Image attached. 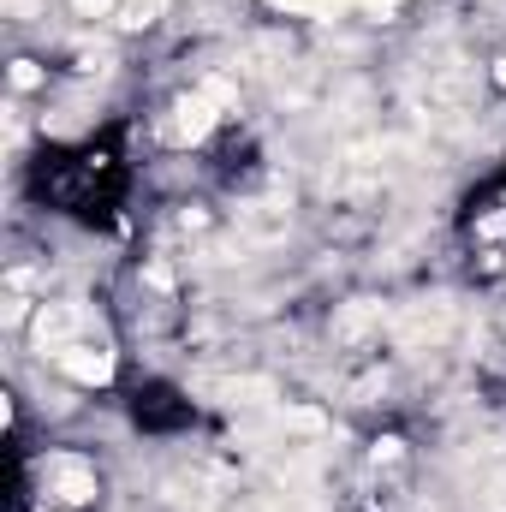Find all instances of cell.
Listing matches in <instances>:
<instances>
[{
    "mask_svg": "<svg viewBox=\"0 0 506 512\" xmlns=\"http://www.w3.org/2000/svg\"><path fill=\"white\" fill-rule=\"evenodd\" d=\"M215 108H221V102H215L209 90L185 96V102L173 108V126H167V137H173V143H203V137H209V126H215Z\"/></svg>",
    "mask_w": 506,
    "mask_h": 512,
    "instance_id": "obj_1",
    "label": "cell"
},
{
    "mask_svg": "<svg viewBox=\"0 0 506 512\" xmlns=\"http://www.w3.org/2000/svg\"><path fill=\"white\" fill-rule=\"evenodd\" d=\"M54 364H60L72 382H84V387H96V382H108V376H114V358H108L102 346H60V352H54Z\"/></svg>",
    "mask_w": 506,
    "mask_h": 512,
    "instance_id": "obj_2",
    "label": "cell"
},
{
    "mask_svg": "<svg viewBox=\"0 0 506 512\" xmlns=\"http://www.w3.org/2000/svg\"><path fill=\"white\" fill-rule=\"evenodd\" d=\"M48 495H54L60 507H84V501H96V471H84V465H60L54 483H48Z\"/></svg>",
    "mask_w": 506,
    "mask_h": 512,
    "instance_id": "obj_3",
    "label": "cell"
},
{
    "mask_svg": "<svg viewBox=\"0 0 506 512\" xmlns=\"http://www.w3.org/2000/svg\"><path fill=\"white\" fill-rule=\"evenodd\" d=\"M268 6H286V12H340L346 0H268Z\"/></svg>",
    "mask_w": 506,
    "mask_h": 512,
    "instance_id": "obj_4",
    "label": "cell"
},
{
    "mask_svg": "<svg viewBox=\"0 0 506 512\" xmlns=\"http://www.w3.org/2000/svg\"><path fill=\"white\" fill-rule=\"evenodd\" d=\"M161 6H167V0H131L126 24H149V18H161Z\"/></svg>",
    "mask_w": 506,
    "mask_h": 512,
    "instance_id": "obj_5",
    "label": "cell"
},
{
    "mask_svg": "<svg viewBox=\"0 0 506 512\" xmlns=\"http://www.w3.org/2000/svg\"><path fill=\"white\" fill-rule=\"evenodd\" d=\"M36 78H42V72H36L30 60H18V66H12V84H18V90H36Z\"/></svg>",
    "mask_w": 506,
    "mask_h": 512,
    "instance_id": "obj_6",
    "label": "cell"
},
{
    "mask_svg": "<svg viewBox=\"0 0 506 512\" xmlns=\"http://www.w3.org/2000/svg\"><path fill=\"white\" fill-rule=\"evenodd\" d=\"M78 6V18H108L114 12V0H72Z\"/></svg>",
    "mask_w": 506,
    "mask_h": 512,
    "instance_id": "obj_7",
    "label": "cell"
}]
</instances>
